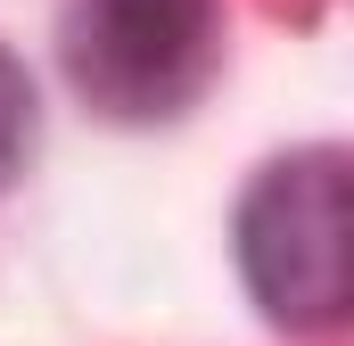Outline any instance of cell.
<instances>
[{
  "instance_id": "6da1fadb",
  "label": "cell",
  "mask_w": 354,
  "mask_h": 346,
  "mask_svg": "<svg viewBox=\"0 0 354 346\" xmlns=\"http://www.w3.org/2000/svg\"><path fill=\"white\" fill-rule=\"evenodd\" d=\"M239 272L280 330H330L354 297V173L338 149H297L239 198Z\"/></svg>"
},
{
  "instance_id": "7a4b0ae2",
  "label": "cell",
  "mask_w": 354,
  "mask_h": 346,
  "mask_svg": "<svg viewBox=\"0 0 354 346\" xmlns=\"http://www.w3.org/2000/svg\"><path fill=\"white\" fill-rule=\"evenodd\" d=\"M223 8L214 0H75L66 83L115 124H165L214 83Z\"/></svg>"
},
{
  "instance_id": "3957f363",
  "label": "cell",
  "mask_w": 354,
  "mask_h": 346,
  "mask_svg": "<svg viewBox=\"0 0 354 346\" xmlns=\"http://www.w3.org/2000/svg\"><path fill=\"white\" fill-rule=\"evenodd\" d=\"M33 157V83H25V66L0 50V190L25 173Z\"/></svg>"
}]
</instances>
